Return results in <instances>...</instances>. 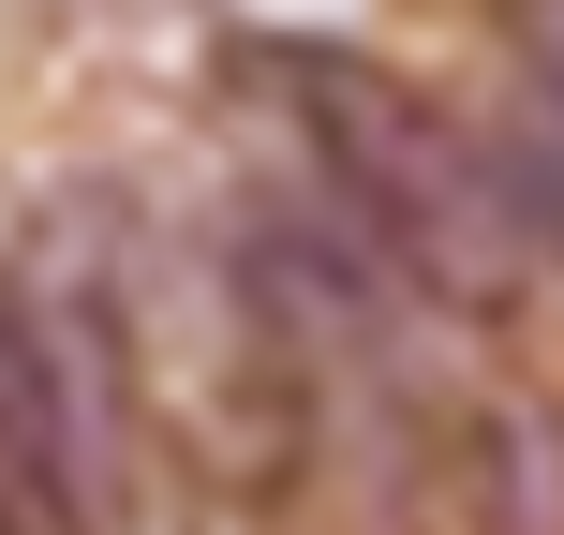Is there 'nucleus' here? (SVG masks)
Masks as SVG:
<instances>
[{
	"mask_svg": "<svg viewBox=\"0 0 564 535\" xmlns=\"http://www.w3.org/2000/svg\"><path fill=\"white\" fill-rule=\"evenodd\" d=\"M460 477H476V521H506V535H564V431H550L520 387L460 402Z\"/></svg>",
	"mask_w": 564,
	"mask_h": 535,
	"instance_id": "obj_2",
	"label": "nucleus"
},
{
	"mask_svg": "<svg viewBox=\"0 0 564 535\" xmlns=\"http://www.w3.org/2000/svg\"><path fill=\"white\" fill-rule=\"evenodd\" d=\"M520 45H535V89H564V0H506Z\"/></svg>",
	"mask_w": 564,
	"mask_h": 535,
	"instance_id": "obj_4",
	"label": "nucleus"
},
{
	"mask_svg": "<svg viewBox=\"0 0 564 535\" xmlns=\"http://www.w3.org/2000/svg\"><path fill=\"white\" fill-rule=\"evenodd\" d=\"M506 164H520V208H535V238L564 254V89H535V119H520V149H506Z\"/></svg>",
	"mask_w": 564,
	"mask_h": 535,
	"instance_id": "obj_3",
	"label": "nucleus"
},
{
	"mask_svg": "<svg viewBox=\"0 0 564 535\" xmlns=\"http://www.w3.org/2000/svg\"><path fill=\"white\" fill-rule=\"evenodd\" d=\"M268 89H282V119H297V149L327 164L312 208H341L401 298H431V312H506L520 298L535 208H520V164L476 119H446L431 89L371 75V60H327V45H282Z\"/></svg>",
	"mask_w": 564,
	"mask_h": 535,
	"instance_id": "obj_1",
	"label": "nucleus"
}]
</instances>
